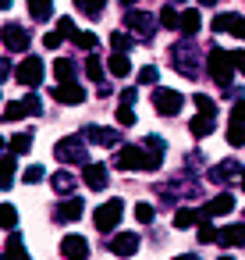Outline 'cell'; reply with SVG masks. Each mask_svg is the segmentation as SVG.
<instances>
[{
  "mask_svg": "<svg viewBox=\"0 0 245 260\" xmlns=\"http://www.w3.org/2000/svg\"><path fill=\"white\" fill-rule=\"evenodd\" d=\"M153 107H156V114L174 118V114L185 107V96H181L178 89H156V93H153Z\"/></svg>",
  "mask_w": 245,
  "mask_h": 260,
  "instance_id": "obj_7",
  "label": "cell"
},
{
  "mask_svg": "<svg viewBox=\"0 0 245 260\" xmlns=\"http://www.w3.org/2000/svg\"><path fill=\"white\" fill-rule=\"evenodd\" d=\"M25 107H29V114H43V104H39V96H25Z\"/></svg>",
  "mask_w": 245,
  "mask_h": 260,
  "instance_id": "obj_49",
  "label": "cell"
},
{
  "mask_svg": "<svg viewBox=\"0 0 245 260\" xmlns=\"http://www.w3.org/2000/svg\"><path fill=\"white\" fill-rule=\"evenodd\" d=\"M217 260H231V256H217Z\"/></svg>",
  "mask_w": 245,
  "mask_h": 260,
  "instance_id": "obj_58",
  "label": "cell"
},
{
  "mask_svg": "<svg viewBox=\"0 0 245 260\" xmlns=\"http://www.w3.org/2000/svg\"><path fill=\"white\" fill-rule=\"evenodd\" d=\"M153 217H156V210H153V203H135V221L139 224H153Z\"/></svg>",
  "mask_w": 245,
  "mask_h": 260,
  "instance_id": "obj_36",
  "label": "cell"
},
{
  "mask_svg": "<svg viewBox=\"0 0 245 260\" xmlns=\"http://www.w3.org/2000/svg\"><path fill=\"white\" fill-rule=\"evenodd\" d=\"M192 104H195V111H199L202 118H213V114H217L213 100H210V96H202V93H195V96H192Z\"/></svg>",
  "mask_w": 245,
  "mask_h": 260,
  "instance_id": "obj_34",
  "label": "cell"
},
{
  "mask_svg": "<svg viewBox=\"0 0 245 260\" xmlns=\"http://www.w3.org/2000/svg\"><path fill=\"white\" fill-rule=\"evenodd\" d=\"M160 164H164V153H156V150H142V146H121L117 157H114V168H121V171H139V168H146V171H160Z\"/></svg>",
  "mask_w": 245,
  "mask_h": 260,
  "instance_id": "obj_1",
  "label": "cell"
},
{
  "mask_svg": "<svg viewBox=\"0 0 245 260\" xmlns=\"http://www.w3.org/2000/svg\"><path fill=\"white\" fill-rule=\"evenodd\" d=\"M234 210V196L231 192H220V196H213L202 210H199V217H220V214H231Z\"/></svg>",
  "mask_w": 245,
  "mask_h": 260,
  "instance_id": "obj_14",
  "label": "cell"
},
{
  "mask_svg": "<svg viewBox=\"0 0 245 260\" xmlns=\"http://www.w3.org/2000/svg\"><path fill=\"white\" fill-rule=\"evenodd\" d=\"M82 210H86V203H82L78 196H71V200H64V203L54 210V221H57V224H71V221L82 217Z\"/></svg>",
  "mask_w": 245,
  "mask_h": 260,
  "instance_id": "obj_12",
  "label": "cell"
},
{
  "mask_svg": "<svg viewBox=\"0 0 245 260\" xmlns=\"http://www.w3.org/2000/svg\"><path fill=\"white\" fill-rule=\"evenodd\" d=\"M199 4H202V8H213V4H217V0H199Z\"/></svg>",
  "mask_w": 245,
  "mask_h": 260,
  "instance_id": "obj_54",
  "label": "cell"
},
{
  "mask_svg": "<svg viewBox=\"0 0 245 260\" xmlns=\"http://www.w3.org/2000/svg\"><path fill=\"white\" fill-rule=\"evenodd\" d=\"M185 36H195L199 29H202V18H199V11H181V25H178Z\"/></svg>",
  "mask_w": 245,
  "mask_h": 260,
  "instance_id": "obj_25",
  "label": "cell"
},
{
  "mask_svg": "<svg viewBox=\"0 0 245 260\" xmlns=\"http://www.w3.org/2000/svg\"><path fill=\"white\" fill-rule=\"evenodd\" d=\"M15 79H18L25 89H36V86L43 82V61H39L36 54H29V57L15 68Z\"/></svg>",
  "mask_w": 245,
  "mask_h": 260,
  "instance_id": "obj_6",
  "label": "cell"
},
{
  "mask_svg": "<svg viewBox=\"0 0 245 260\" xmlns=\"http://www.w3.org/2000/svg\"><path fill=\"white\" fill-rule=\"evenodd\" d=\"M156 79H160V72H156L153 64H146V68L139 72V82H142V86H156Z\"/></svg>",
  "mask_w": 245,
  "mask_h": 260,
  "instance_id": "obj_41",
  "label": "cell"
},
{
  "mask_svg": "<svg viewBox=\"0 0 245 260\" xmlns=\"http://www.w3.org/2000/svg\"><path fill=\"white\" fill-rule=\"evenodd\" d=\"M54 100H61V104H68V107H75V104H82V100H86V89H82L78 82H64V86H54Z\"/></svg>",
  "mask_w": 245,
  "mask_h": 260,
  "instance_id": "obj_16",
  "label": "cell"
},
{
  "mask_svg": "<svg viewBox=\"0 0 245 260\" xmlns=\"http://www.w3.org/2000/svg\"><path fill=\"white\" fill-rule=\"evenodd\" d=\"M160 25H164V29H171V32H174V29H178V25H181V11H174V8H171V4H167V8H164V11H160Z\"/></svg>",
  "mask_w": 245,
  "mask_h": 260,
  "instance_id": "obj_32",
  "label": "cell"
},
{
  "mask_svg": "<svg viewBox=\"0 0 245 260\" xmlns=\"http://www.w3.org/2000/svg\"><path fill=\"white\" fill-rule=\"evenodd\" d=\"M61 253H64L68 260H86V256H89V242H86L82 235H64V239H61Z\"/></svg>",
  "mask_w": 245,
  "mask_h": 260,
  "instance_id": "obj_15",
  "label": "cell"
},
{
  "mask_svg": "<svg viewBox=\"0 0 245 260\" xmlns=\"http://www.w3.org/2000/svg\"><path fill=\"white\" fill-rule=\"evenodd\" d=\"M61 43H64V40H61L57 32H47V36H43V47H50V50H57Z\"/></svg>",
  "mask_w": 245,
  "mask_h": 260,
  "instance_id": "obj_48",
  "label": "cell"
},
{
  "mask_svg": "<svg viewBox=\"0 0 245 260\" xmlns=\"http://www.w3.org/2000/svg\"><path fill=\"white\" fill-rule=\"evenodd\" d=\"M128 47H132V40L125 32H110V50L114 54H128Z\"/></svg>",
  "mask_w": 245,
  "mask_h": 260,
  "instance_id": "obj_40",
  "label": "cell"
},
{
  "mask_svg": "<svg viewBox=\"0 0 245 260\" xmlns=\"http://www.w3.org/2000/svg\"><path fill=\"white\" fill-rule=\"evenodd\" d=\"M107 249H110L114 256H125V260H128V256L139 253V235H135V232H117V235L107 242Z\"/></svg>",
  "mask_w": 245,
  "mask_h": 260,
  "instance_id": "obj_9",
  "label": "cell"
},
{
  "mask_svg": "<svg viewBox=\"0 0 245 260\" xmlns=\"http://www.w3.org/2000/svg\"><path fill=\"white\" fill-rule=\"evenodd\" d=\"M199 221V210H192V207H178L174 210V228H192Z\"/></svg>",
  "mask_w": 245,
  "mask_h": 260,
  "instance_id": "obj_26",
  "label": "cell"
},
{
  "mask_svg": "<svg viewBox=\"0 0 245 260\" xmlns=\"http://www.w3.org/2000/svg\"><path fill=\"white\" fill-rule=\"evenodd\" d=\"M71 43H75V47H82V50H96V47H100V40H96L93 32H75V36H71Z\"/></svg>",
  "mask_w": 245,
  "mask_h": 260,
  "instance_id": "obj_37",
  "label": "cell"
},
{
  "mask_svg": "<svg viewBox=\"0 0 245 260\" xmlns=\"http://www.w3.org/2000/svg\"><path fill=\"white\" fill-rule=\"evenodd\" d=\"M107 68H110V75H114V79H125V75L132 72V64H128V57H125V54H110V64H107Z\"/></svg>",
  "mask_w": 245,
  "mask_h": 260,
  "instance_id": "obj_27",
  "label": "cell"
},
{
  "mask_svg": "<svg viewBox=\"0 0 245 260\" xmlns=\"http://www.w3.org/2000/svg\"><path fill=\"white\" fill-rule=\"evenodd\" d=\"M54 32H57L61 40H71V36H75L78 29H75V22H71V18L64 15V18H57V29H54Z\"/></svg>",
  "mask_w": 245,
  "mask_h": 260,
  "instance_id": "obj_39",
  "label": "cell"
},
{
  "mask_svg": "<svg viewBox=\"0 0 245 260\" xmlns=\"http://www.w3.org/2000/svg\"><path fill=\"white\" fill-rule=\"evenodd\" d=\"M50 185H54V192H57V196H71L78 182H75V175H71V171H54V175H50Z\"/></svg>",
  "mask_w": 245,
  "mask_h": 260,
  "instance_id": "obj_19",
  "label": "cell"
},
{
  "mask_svg": "<svg viewBox=\"0 0 245 260\" xmlns=\"http://www.w3.org/2000/svg\"><path fill=\"white\" fill-rule=\"evenodd\" d=\"M206 68H210V75H213V82H217L220 89H227V86L234 82V68H231L227 50L213 47V50H210V57H206Z\"/></svg>",
  "mask_w": 245,
  "mask_h": 260,
  "instance_id": "obj_2",
  "label": "cell"
},
{
  "mask_svg": "<svg viewBox=\"0 0 245 260\" xmlns=\"http://www.w3.org/2000/svg\"><path fill=\"white\" fill-rule=\"evenodd\" d=\"M227 57H231L234 72H245V50H227Z\"/></svg>",
  "mask_w": 245,
  "mask_h": 260,
  "instance_id": "obj_45",
  "label": "cell"
},
{
  "mask_svg": "<svg viewBox=\"0 0 245 260\" xmlns=\"http://www.w3.org/2000/svg\"><path fill=\"white\" fill-rule=\"evenodd\" d=\"M241 189H245V168H241Z\"/></svg>",
  "mask_w": 245,
  "mask_h": 260,
  "instance_id": "obj_55",
  "label": "cell"
},
{
  "mask_svg": "<svg viewBox=\"0 0 245 260\" xmlns=\"http://www.w3.org/2000/svg\"><path fill=\"white\" fill-rule=\"evenodd\" d=\"M86 79L103 82V64H100V57H96V54H89V57H86Z\"/></svg>",
  "mask_w": 245,
  "mask_h": 260,
  "instance_id": "obj_33",
  "label": "cell"
},
{
  "mask_svg": "<svg viewBox=\"0 0 245 260\" xmlns=\"http://www.w3.org/2000/svg\"><path fill=\"white\" fill-rule=\"evenodd\" d=\"M217 246H231V249H238V246H245V224H227V228H220L217 232Z\"/></svg>",
  "mask_w": 245,
  "mask_h": 260,
  "instance_id": "obj_18",
  "label": "cell"
},
{
  "mask_svg": "<svg viewBox=\"0 0 245 260\" xmlns=\"http://www.w3.org/2000/svg\"><path fill=\"white\" fill-rule=\"evenodd\" d=\"M22 178H25V185H29V182H43V168H39V164H29Z\"/></svg>",
  "mask_w": 245,
  "mask_h": 260,
  "instance_id": "obj_43",
  "label": "cell"
},
{
  "mask_svg": "<svg viewBox=\"0 0 245 260\" xmlns=\"http://www.w3.org/2000/svg\"><path fill=\"white\" fill-rule=\"evenodd\" d=\"M0 150H4V136H0Z\"/></svg>",
  "mask_w": 245,
  "mask_h": 260,
  "instance_id": "obj_57",
  "label": "cell"
},
{
  "mask_svg": "<svg viewBox=\"0 0 245 260\" xmlns=\"http://www.w3.org/2000/svg\"><path fill=\"white\" fill-rule=\"evenodd\" d=\"M8 146H11V153H15V157L29 153V150H32V132H18V136H15V139H11Z\"/></svg>",
  "mask_w": 245,
  "mask_h": 260,
  "instance_id": "obj_29",
  "label": "cell"
},
{
  "mask_svg": "<svg viewBox=\"0 0 245 260\" xmlns=\"http://www.w3.org/2000/svg\"><path fill=\"white\" fill-rule=\"evenodd\" d=\"M174 260H199V253H181V256H174Z\"/></svg>",
  "mask_w": 245,
  "mask_h": 260,
  "instance_id": "obj_52",
  "label": "cell"
},
{
  "mask_svg": "<svg viewBox=\"0 0 245 260\" xmlns=\"http://www.w3.org/2000/svg\"><path fill=\"white\" fill-rule=\"evenodd\" d=\"M125 25H128L135 36H142V40H149V36H153V29H156V25H153V18H149L146 11H128V15H125Z\"/></svg>",
  "mask_w": 245,
  "mask_h": 260,
  "instance_id": "obj_11",
  "label": "cell"
},
{
  "mask_svg": "<svg viewBox=\"0 0 245 260\" xmlns=\"http://www.w3.org/2000/svg\"><path fill=\"white\" fill-rule=\"evenodd\" d=\"M25 114H29L25 100H15V104H8V107H4V121H18V118H25Z\"/></svg>",
  "mask_w": 245,
  "mask_h": 260,
  "instance_id": "obj_35",
  "label": "cell"
},
{
  "mask_svg": "<svg viewBox=\"0 0 245 260\" xmlns=\"http://www.w3.org/2000/svg\"><path fill=\"white\" fill-rule=\"evenodd\" d=\"M11 8V0H0V11H8Z\"/></svg>",
  "mask_w": 245,
  "mask_h": 260,
  "instance_id": "obj_53",
  "label": "cell"
},
{
  "mask_svg": "<svg viewBox=\"0 0 245 260\" xmlns=\"http://www.w3.org/2000/svg\"><path fill=\"white\" fill-rule=\"evenodd\" d=\"M54 79H57V86L75 82V64H71L68 57H57V61H54Z\"/></svg>",
  "mask_w": 245,
  "mask_h": 260,
  "instance_id": "obj_21",
  "label": "cell"
},
{
  "mask_svg": "<svg viewBox=\"0 0 245 260\" xmlns=\"http://www.w3.org/2000/svg\"><path fill=\"white\" fill-rule=\"evenodd\" d=\"M54 157L61 164H86V136H64L54 143Z\"/></svg>",
  "mask_w": 245,
  "mask_h": 260,
  "instance_id": "obj_3",
  "label": "cell"
},
{
  "mask_svg": "<svg viewBox=\"0 0 245 260\" xmlns=\"http://www.w3.org/2000/svg\"><path fill=\"white\" fill-rule=\"evenodd\" d=\"M29 15L32 22H47L54 15V0H29Z\"/></svg>",
  "mask_w": 245,
  "mask_h": 260,
  "instance_id": "obj_23",
  "label": "cell"
},
{
  "mask_svg": "<svg viewBox=\"0 0 245 260\" xmlns=\"http://www.w3.org/2000/svg\"><path fill=\"white\" fill-rule=\"evenodd\" d=\"M117 100H121V104H135V89H125Z\"/></svg>",
  "mask_w": 245,
  "mask_h": 260,
  "instance_id": "obj_51",
  "label": "cell"
},
{
  "mask_svg": "<svg viewBox=\"0 0 245 260\" xmlns=\"http://www.w3.org/2000/svg\"><path fill=\"white\" fill-rule=\"evenodd\" d=\"M4 256H8V260H32V256H29V249H25V239H22L15 228H11V239H8Z\"/></svg>",
  "mask_w": 245,
  "mask_h": 260,
  "instance_id": "obj_20",
  "label": "cell"
},
{
  "mask_svg": "<svg viewBox=\"0 0 245 260\" xmlns=\"http://www.w3.org/2000/svg\"><path fill=\"white\" fill-rule=\"evenodd\" d=\"M171 64H174L185 79H195V75H199V61L192 57V40H185V43H174V47H171Z\"/></svg>",
  "mask_w": 245,
  "mask_h": 260,
  "instance_id": "obj_4",
  "label": "cell"
},
{
  "mask_svg": "<svg viewBox=\"0 0 245 260\" xmlns=\"http://www.w3.org/2000/svg\"><path fill=\"white\" fill-rule=\"evenodd\" d=\"M227 32H234L238 40H245V18H241V15H234V18H231V25H227Z\"/></svg>",
  "mask_w": 245,
  "mask_h": 260,
  "instance_id": "obj_44",
  "label": "cell"
},
{
  "mask_svg": "<svg viewBox=\"0 0 245 260\" xmlns=\"http://www.w3.org/2000/svg\"><path fill=\"white\" fill-rule=\"evenodd\" d=\"M199 228V242H217V228H213V217H199L195 221Z\"/></svg>",
  "mask_w": 245,
  "mask_h": 260,
  "instance_id": "obj_31",
  "label": "cell"
},
{
  "mask_svg": "<svg viewBox=\"0 0 245 260\" xmlns=\"http://www.w3.org/2000/svg\"><path fill=\"white\" fill-rule=\"evenodd\" d=\"M4 79H11V61L0 57V82H4Z\"/></svg>",
  "mask_w": 245,
  "mask_h": 260,
  "instance_id": "obj_50",
  "label": "cell"
},
{
  "mask_svg": "<svg viewBox=\"0 0 245 260\" xmlns=\"http://www.w3.org/2000/svg\"><path fill=\"white\" fill-rule=\"evenodd\" d=\"M0 260H8V256H4V253H0Z\"/></svg>",
  "mask_w": 245,
  "mask_h": 260,
  "instance_id": "obj_60",
  "label": "cell"
},
{
  "mask_svg": "<svg viewBox=\"0 0 245 260\" xmlns=\"http://www.w3.org/2000/svg\"><path fill=\"white\" fill-rule=\"evenodd\" d=\"M82 136H86L89 143H96V146H114V143L121 139V132H117V128H103V125H89Z\"/></svg>",
  "mask_w": 245,
  "mask_h": 260,
  "instance_id": "obj_17",
  "label": "cell"
},
{
  "mask_svg": "<svg viewBox=\"0 0 245 260\" xmlns=\"http://www.w3.org/2000/svg\"><path fill=\"white\" fill-rule=\"evenodd\" d=\"M15 224H18V210L11 203H4L0 207V228H15Z\"/></svg>",
  "mask_w": 245,
  "mask_h": 260,
  "instance_id": "obj_38",
  "label": "cell"
},
{
  "mask_svg": "<svg viewBox=\"0 0 245 260\" xmlns=\"http://www.w3.org/2000/svg\"><path fill=\"white\" fill-rule=\"evenodd\" d=\"M117 125H135V111H132V104H121V107H117Z\"/></svg>",
  "mask_w": 245,
  "mask_h": 260,
  "instance_id": "obj_42",
  "label": "cell"
},
{
  "mask_svg": "<svg viewBox=\"0 0 245 260\" xmlns=\"http://www.w3.org/2000/svg\"><path fill=\"white\" fill-rule=\"evenodd\" d=\"M75 8H78V11H86L89 18H100V15H103V8H107V0H75Z\"/></svg>",
  "mask_w": 245,
  "mask_h": 260,
  "instance_id": "obj_30",
  "label": "cell"
},
{
  "mask_svg": "<svg viewBox=\"0 0 245 260\" xmlns=\"http://www.w3.org/2000/svg\"><path fill=\"white\" fill-rule=\"evenodd\" d=\"M227 143L245 146V100H234V111L227 118Z\"/></svg>",
  "mask_w": 245,
  "mask_h": 260,
  "instance_id": "obj_8",
  "label": "cell"
},
{
  "mask_svg": "<svg viewBox=\"0 0 245 260\" xmlns=\"http://www.w3.org/2000/svg\"><path fill=\"white\" fill-rule=\"evenodd\" d=\"M234 175H241V168H238L234 160H224V164H217V168L210 171V178H213V182H231Z\"/></svg>",
  "mask_w": 245,
  "mask_h": 260,
  "instance_id": "obj_22",
  "label": "cell"
},
{
  "mask_svg": "<svg viewBox=\"0 0 245 260\" xmlns=\"http://www.w3.org/2000/svg\"><path fill=\"white\" fill-rule=\"evenodd\" d=\"M231 18H234V15H217V18H213V32H224V29L231 25Z\"/></svg>",
  "mask_w": 245,
  "mask_h": 260,
  "instance_id": "obj_46",
  "label": "cell"
},
{
  "mask_svg": "<svg viewBox=\"0 0 245 260\" xmlns=\"http://www.w3.org/2000/svg\"><path fill=\"white\" fill-rule=\"evenodd\" d=\"M125 4H135V0H125Z\"/></svg>",
  "mask_w": 245,
  "mask_h": 260,
  "instance_id": "obj_59",
  "label": "cell"
},
{
  "mask_svg": "<svg viewBox=\"0 0 245 260\" xmlns=\"http://www.w3.org/2000/svg\"><path fill=\"white\" fill-rule=\"evenodd\" d=\"M121 214H125V200H107V203H100L96 207V214H93V224L100 228V232H110V228H117V221H121Z\"/></svg>",
  "mask_w": 245,
  "mask_h": 260,
  "instance_id": "obj_5",
  "label": "cell"
},
{
  "mask_svg": "<svg viewBox=\"0 0 245 260\" xmlns=\"http://www.w3.org/2000/svg\"><path fill=\"white\" fill-rule=\"evenodd\" d=\"M146 150H156V153H164L167 146H164V139H160V136H146Z\"/></svg>",
  "mask_w": 245,
  "mask_h": 260,
  "instance_id": "obj_47",
  "label": "cell"
},
{
  "mask_svg": "<svg viewBox=\"0 0 245 260\" xmlns=\"http://www.w3.org/2000/svg\"><path fill=\"white\" fill-rule=\"evenodd\" d=\"M171 4H185V0H171Z\"/></svg>",
  "mask_w": 245,
  "mask_h": 260,
  "instance_id": "obj_56",
  "label": "cell"
},
{
  "mask_svg": "<svg viewBox=\"0 0 245 260\" xmlns=\"http://www.w3.org/2000/svg\"><path fill=\"white\" fill-rule=\"evenodd\" d=\"M11 182H15V153L0 157V189H11Z\"/></svg>",
  "mask_w": 245,
  "mask_h": 260,
  "instance_id": "obj_24",
  "label": "cell"
},
{
  "mask_svg": "<svg viewBox=\"0 0 245 260\" xmlns=\"http://www.w3.org/2000/svg\"><path fill=\"white\" fill-rule=\"evenodd\" d=\"M0 40H4V47L15 50V54L29 50V32H25L22 25H4V29H0Z\"/></svg>",
  "mask_w": 245,
  "mask_h": 260,
  "instance_id": "obj_10",
  "label": "cell"
},
{
  "mask_svg": "<svg viewBox=\"0 0 245 260\" xmlns=\"http://www.w3.org/2000/svg\"><path fill=\"white\" fill-rule=\"evenodd\" d=\"M82 185L89 189H107V164H82Z\"/></svg>",
  "mask_w": 245,
  "mask_h": 260,
  "instance_id": "obj_13",
  "label": "cell"
},
{
  "mask_svg": "<svg viewBox=\"0 0 245 260\" xmlns=\"http://www.w3.org/2000/svg\"><path fill=\"white\" fill-rule=\"evenodd\" d=\"M188 128H192V136H195V139H206V136L213 132V118H202V114H195Z\"/></svg>",
  "mask_w": 245,
  "mask_h": 260,
  "instance_id": "obj_28",
  "label": "cell"
}]
</instances>
